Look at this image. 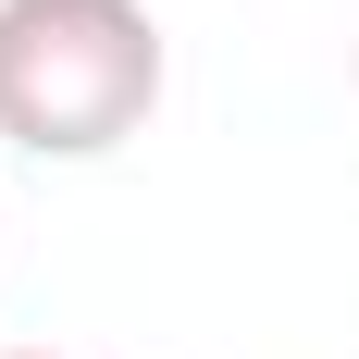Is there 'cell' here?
I'll use <instances>...</instances> for the list:
<instances>
[{
    "label": "cell",
    "mask_w": 359,
    "mask_h": 359,
    "mask_svg": "<svg viewBox=\"0 0 359 359\" xmlns=\"http://www.w3.org/2000/svg\"><path fill=\"white\" fill-rule=\"evenodd\" d=\"M161 111L149 0H0V137L25 161H100Z\"/></svg>",
    "instance_id": "obj_1"
},
{
    "label": "cell",
    "mask_w": 359,
    "mask_h": 359,
    "mask_svg": "<svg viewBox=\"0 0 359 359\" xmlns=\"http://www.w3.org/2000/svg\"><path fill=\"white\" fill-rule=\"evenodd\" d=\"M13 359H50V347H13Z\"/></svg>",
    "instance_id": "obj_2"
}]
</instances>
